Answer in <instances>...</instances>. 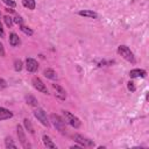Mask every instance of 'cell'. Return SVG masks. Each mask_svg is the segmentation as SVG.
Segmentation results:
<instances>
[{
  "label": "cell",
  "instance_id": "obj_6",
  "mask_svg": "<svg viewBox=\"0 0 149 149\" xmlns=\"http://www.w3.org/2000/svg\"><path fill=\"white\" fill-rule=\"evenodd\" d=\"M16 133H17V137H19V141H20V143L22 144V147H23V148H30L31 146L27 142V137H26L24 130H23V128H22L20 125L16 126Z\"/></svg>",
  "mask_w": 149,
  "mask_h": 149
},
{
  "label": "cell",
  "instance_id": "obj_23",
  "mask_svg": "<svg viewBox=\"0 0 149 149\" xmlns=\"http://www.w3.org/2000/svg\"><path fill=\"white\" fill-rule=\"evenodd\" d=\"M13 22H14V23H16V24H19V26L23 24V20H22V17H21L20 15H16V16L13 19Z\"/></svg>",
  "mask_w": 149,
  "mask_h": 149
},
{
  "label": "cell",
  "instance_id": "obj_25",
  "mask_svg": "<svg viewBox=\"0 0 149 149\" xmlns=\"http://www.w3.org/2000/svg\"><path fill=\"white\" fill-rule=\"evenodd\" d=\"M7 87V81L3 78H0V90H3Z\"/></svg>",
  "mask_w": 149,
  "mask_h": 149
},
{
  "label": "cell",
  "instance_id": "obj_7",
  "mask_svg": "<svg viewBox=\"0 0 149 149\" xmlns=\"http://www.w3.org/2000/svg\"><path fill=\"white\" fill-rule=\"evenodd\" d=\"M31 83H33V86H34L37 91H40V92H42V93H44V94H48V93H49V92H48V88H47V86H45V84H44L38 77H34L33 80H31Z\"/></svg>",
  "mask_w": 149,
  "mask_h": 149
},
{
  "label": "cell",
  "instance_id": "obj_1",
  "mask_svg": "<svg viewBox=\"0 0 149 149\" xmlns=\"http://www.w3.org/2000/svg\"><path fill=\"white\" fill-rule=\"evenodd\" d=\"M62 112H63V120L65 121V123L70 125L73 128H79L80 127L81 122H80V120L74 114L70 113L69 111H62Z\"/></svg>",
  "mask_w": 149,
  "mask_h": 149
},
{
  "label": "cell",
  "instance_id": "obj_18",
  "mask_svg": "<svg viewBox=\"0 0 149 149\" xmlns=\"http://www.w3.org/2000/svg\"><path fill=\"white\" fill-rule=\"evenodd\" d=\"M23 125H24V127H26V129L30 133V134H34V128H33V125H31V122H30V120L29 119H24L23 120Z\"/></svg>",
  "mask_w": 149,
  "mask_h": 149
},
{
  "label": "cell",
  "instance_id": "obj_20",
  "mask_svg": "<svg viewBox=\"0 0 149 149\" xmlns=\"http://www.w3.org/2000/svg\"><path fill=\"white\" fill-rule=\"evenodd\" d=\"M20 29H21V31L22 33H24L26 35H28V36H31L33 34H34V31L29 28V27H26V26H23V24H21L20 26Z\"/></svg>",
  "mask_w": 149,
  "mask_h": 149
},
{
  "label": "cell",
  "instance_id": "obj_13",
  "mask_svg": "<svg viewBox=\"0 0 149 149\" xmlns=\"http://www.w3.org/2000/svg\"><path fill=\"white\" fill-rule=\"evenodd\" d=\"M43 74H44L48 79H51V80H56V79H57V73H56V71H55L54 69H50V68L44 69Z\"/></svg>",
  "mask_w": 149,
  "mask_h": 149
},
{
  "label": "cell",
  "instance_id": "obj_26",
  "mask_svg": "<svg viewBox=\"0 0 149 149\" xmlns=\"http://www.w3.org/2000/svg\"><path fill=\"white\" fill-rule=\"evenodd\" d=\"M127 86H128V90L132 91V92H134V91L136 90V87H135V85H134L133 81H128V85H127Z\"/></svg>",
  "mask_w": 149,
  "mask_h": 149
},
{
  "label": "cell",
  "instance_id": "obj_30",
  "mask_svg": "<svg viewBox=\"0 0 149 149\" xmlns=\"http://www.w3.org/2000/svg\"><path fill=\"white\" fill-rule=\"evenodd\" d=\"M0 19H1V12H0Z\"/></svg>",
  "mask_w": 149,
  "mask_h": 149
},
{
  "label": "cell",
  "instance_id": "obj_16",
  "mask_svg": "<svg viewBox=\"0 0 149 149\" xmlns=\"http://www.w3.org/2000/svg\"><path fill=\"white\" fill-rule=\"evenodd\" d=\"M42 141H43V144H44L47 148H56V144L51 141V139H50L48 135H43Z\"/></svg>",
  "mask_w": 149,
  "mask_h": 149
},
{
  "label": "cell",
  "instance_id": "obj_4",
  "mask_svg": "<svg viewBox=\"0 0 149 149\" xmlns=\"http://www.w3.org/2000/svg\"><path fill=\"white\" fill-rule=\"evenodd\" d=\"M34 116L43 125V126H45V127H49L50 126V122H49V119H48V116H47V113L44 112V109L43 108H40V107H37L35 111H34Z\"/></svg>",
  "mask_w": 149,
  "mask_h": 149
},
{
  "label": "cell",
  "instance_id": "obj_2",
  "mask_svg": "<svg viewBox=\"0 0 149 149\" xmlns=\"http://www.w3.org/2000/svg\"><path fill=\"white\" fill-rule=\"evenodd\" d=\"M50 121H52L55 128L61 133V134H66V128H65V121L63 118H61L57 114H51L50 115Z\"/></svg>",
  "mask_w": 149,
  "mask_h": 149
},
{
  "label": "cell",
  "instance_id": "obj_10",
  "mask_svg": "<svg viewBox=\"0 0 149 149\" xmlns=\"http://www.w3.org/2000/svg\"><path fill=\"white\" fill-rule=\"evenodd\" d=\"M146 76H147V72H146V70H142V69H133L129 71L130 78H139V77L144 78Z\"/></svg>",
  "mask_w": 149,
  "mask_h": 149
},
{
  "label": "cell",
  "instance_id": "obj_19",
  "mask_svg": "<svg viewBox=\"0 0 149 149\" xmlns=\"http://www.w3.org/2000/svg\"><path fill=\"white\" fill-rule=\"evenodd\" d=\"M5 147L6 148H13V149H15L16 148V144L13 142V140L10 137H6L5 139Z\"/></svg>",
  "mask_w": 149,
  "mask_h": 149
},
{
  "label": "cell",
  "instance_id": "obj_14",
  "mask_svg": "<svg viewBox=\"0 0 149 149\" xmlns=\"http://www.w3.org/2000/svg\"><path fill=\"white\" fill-rule=\"evenodd\" d=\"M9 44L12 47H16V45L20 44V37L17 36V34L10 33V35H9Z\"/></svg>",
  "mask_w": 149,
  "mask_h": 149
},
{
  "label": "cell",
  "instance_id": "obj_11",
  "mask_svg": "<svg viewBox=\"0 0 149 149\" xmlns=\"http://www.w3.org/2000/svg\"><path fill=\"white\" fill-rule=\"evenodd\" d=\"M78 14L80 16H84V17H88V19H98V14L93 10H90V9H83V10H79Z\"/></svg>",
  "mask_w": 149,
  "mask_h": 149
},
{
  "label": "cell",
  "instance_id": "obj_29",
  "mask_svg": "<svg viewBox=\"0 0 149 149\" xmlns=\"http://www.w3.org/2000/svg\"><path fill=\"white\" fill-rule=\"evenodd\" d=\"M6 10H7V12H9V13H13V12H14V10H13V9H10V8H6Z\"/></svg>",
  "mask_w": 149,
  "mask_h": 149
},
{
  "label": "cell",
  "instance_id": "obj_24",
  "mask_svg": "<svg viewBox=\"0 0 149 149\" xmlns=\"http://www.w3.org/2000/svg\"><path fill=\"white\" fill-rule=\"evenodd\" d=\"M2 2L3 3H6L7 6H9V7H15L16 6V3H15V1H13V0H2Z\"/></svg>",
  "mask_w": 149,
  "mask_h": 149
},
{
  "label": "cell",
  "instance_id": "obj_21",
  "mask_svg": "<svg viewBox=\"0 0 149 149\" xmlns=\"http://www.w3.org/2000/svg\"><path fill=\"white\" fill-rule=\"evenodd\" d=\"M22 66H23V63H22L21 59H15L14 61V70L15 71H21Z\"/></svg>",
  "mask_w": 149,
  "mask_h": 149
},
{
  "label": "cell",
  "instance_id": "obj_22",
  "mask_svg": "<svg viewBox=\"0 0 149 149\" xmlns=\"http://www.w3.org/2000/svg\"><path fill=\"white\" fill-rule=\"evenodd\" d=\"M3 20H5V23H6V26H7L8 28H10V27L13 26V19H12L10 16L6 15V16L3 17Z\"/></svg>",
  "mask_w": 149,
  "mask_h": 149
},
{
  "label": "cell",
  "instance_id": "obj_27",
  "mask_svg": "<svg viewBox=\"0 0 149 149\" xmlns=\"http://www.w3.org/2000/svg\"><path fill=\"white\" fill-rule=\"evenodd\" d=\"M5 56V48H3V44L0 42V57H3Z\"/></svg>",
  "mask_w": 149,
  "mask_h": 149
},
{
  "label": "cell",
  "instance_id": "obj_15",
  "mask_svg": "<svg viewBox=\"0 0 149 149\" xmlns=\"http://www.w3.org/2000/svg\"><path fill=\"white\" fill-rule=\"evenodd\" d=\"M24 100H26V102H27L29 106H35V107L38 106V101H37V99H36L34 95H31V94L26 95V97H24Z\"/></svg>",
  "mask_w": 149,
  "mask_h": 149
},
{
  "label": "cell",
  "instance_id": "obj_9",
  "mask_svg": "<svg viewBox=\"0 0 149 149\" xmlns=\"http://www.w3.org/2000/svg\"><path fill=\"white\" fill-rule=\"evenodd\" d=\"M26 69L29 72H36L38 69V63L34 58H27L26 59Z\"/></svg>",
  "mask_w": 149,
  "mask_h": 149
},
{
  "label": "cell",
  "instance_id": "obj_17",
  "mask_svg": "<svg viewBox=\"0 0 149 149\" xmlns=\"http://www.w3.org/2000/svg\"><path fill=\"white\" fill-rule=\"evenodd\" d=\"M22 5H23L26 8L30 9V10L35 9V6H36L35 0H22Z\"/></svg>",
  "mask_w": 149,
  "mask_h": 149
},
{
  "label": "cell",
  "instance_id": "obj_5",
  "mask_svg": "<svg viewBox=\"0 0 149 149\" xmlns=\"http://www.w3.org/2000/svg\"><path fill=\"white\" fill-rule=\"evenodd\" d=\"M73 140H74L78 144H80L81 147H93V146H94V142H93L92 140L86 139V137H84V136L80 135V134H74V135H73Z\"/></svg>",
  "mask_w": 149,
  "mask_h": 149
},
{
  "label": "cell",
  "instance_id": "obj_28",
  "mask_svg": "<svg viewBox=\"0 0 149 149\" xmlns=\"http://www.w3.org/2000/svg\"><path fill=\"white\" fill-rule=\"evenodd\" d=\"M0 37H5V30L2 28V23L0 22Z\"/></svg>",
  "mask_w": 149,
  "mask_h": 149
},
{
  "label": "cell",
  "instance_id": "obj_12",
  "mask_svg": "<svg viewBox=\"0 0 149 149\" xmlns=\"http://www.w3.org/2000/svg\"><path fill=\"white\" fill-rule=\"evenodd\" d=\"M13 116V113L7 109V108H3V107H0V121H3V120H7V119H10Z\"/></svg>",
  "mask_w": 149,
  "mask_h": 149
},
{
  "label": "cell",
  "instance_id": "obj_8",
  "mask_svg": "<svg viewBox=\"0 0 149 149\" xmlns=\"http://www.w3.org/2000/svg\"><path fill=\"white\" fill-rule=\"evenodd\" d=\"M52 88L55 90V95L58 98V99H61V100H65L66 99V91L61 86V85H58V84H52Z\"/></svg>",
  "mask_w": 149,
  "mask_h": 149
},
{
  "label": "cell",
  "instance_id": "obj_3",
  "mask_svg": "<svg viewBox=\"0 0 149 149\" xmlns=\"http://www.w3.org/2000/svg\"><path fill=\"white\" fill-rule=\"evenodd\" d=\"M118 52L120 56H122L126 61L130 62V63H134L135 62V57H134V54L132 52V50L127 47V45H119L118 47Z\"/></svg>",
  "mask_w": 149,
  "mask_h": 149
}]
</instances>
